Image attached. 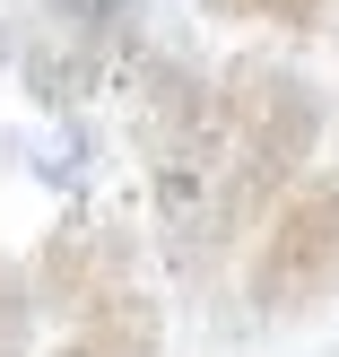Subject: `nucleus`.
Wrapping results in <instances>:
<instances>
[{
    "mask_svg": "<svg viewBox=\"0 0 339 357\" xmlns=\"http://www.w3.org/2000/svg\"><path fill=\"white\" fill-rule=\"evenodd\" d=\"M35 305H52L70 331L87 340H131V349H166V323H157V288L139 279V253L113 218H61L44 236L26 271Z\"/></svg>",
    "mask_w": 339,
    "mask_h": 357,
    "instance_id": "nucleus-2",
    "label": "nucleus"
},
{
    "mask_svg": "<svg viewBox=\"0 0 339 357\" xmlns=\"http://www.w3.org/2000/svg\"><path fill=\"white\" fill-rule=\"evenodd\" d=\"M209 139H218V192H226V227H253L261 209H278L296 183L313 174L322 149V87L296 61H244L218 70L209 87Z\"/></svg>",
    "mask_w": 339,
    "mask_h": 357,
    "instance_id": "nucleus-1",
    "label": "nucleus"
},
{
    "mask_svg": "<svg viewBox=\"0 0 339 357\" xmlns=\"http://www.w3.org/2000/svg\"><path fill=\"white\" fill-rule=\"evenodd\" d=\"M0 357H35V288L9 253H0Z\"/></svg>",
    "mask_w": 339,
    "mask_h": 357,
    "instance_id": "nucleus-6",
    "label": "nucleus"
},
{
    "mask_svg": "<svg viewBox=\"0 0 339 357\" xmlns=\"http://www.w3.org/2000/svg\"><path fill=\"white\" fill-rule=\"evenodd\" d=\"M35 9H44V35H52V44H70L79 61H96L104 79H113V61L131 52L148 0H35Z\"/></svg>",
    "mask_w": 339,
    "mask_h": 357,
    "instance_id": "nucleus-4",
    "label": "nucleus"
},
{
    "mask_svg": "<svg viewBox=\"0 0 339 357\" xmlns=\"http://www.w3.org/2000/svg\"><path fill=\"white\" fill-rule=\"evenodd\" d=\"M0 52H9V35H0Z\"/></svg>",
    "mask_w": 339,
    "mask_h": 357,
    "instance_id": "nucleus-8",
    "label": "nucleus"
},
{
    "mask_svg": "<svg viewBox=\"0 0 339 357\" xmlns=\"http://www.w3.org/2000/svg\"><path fill=\"white\" fill-rule=\"evenodd\" d=\"M52 357H157V349H131V340H87V331H70Z\"/></svg>",
    "mask_w": 339,
    "mask_h": 357,
    "instance_id": "nucleus-7",
    "label": "nucleus"
},
{
    "mask_svg": "<svg viewBox=\"0 0 339 357\" xmlns=\"http://www.w3.org/2000/svg\"><path fill=\"white\" fill-rule=\"evenodd\" d=\"M331 288H339V174L313 166L305 183L261 218L244 296H253L261 323H287V314H313Z\"/></svg>",
    "mask_w": 339,
    "mask_h": 357,
    "instance_id": "nucleus-3",
    "label": "nucleus"
},
{
    "mask_svg": "<svg viewBox=\"0 0 339 357\" xmlns=\"http://www.w3.org/2000/svg\"><path fill=\"white\" fill-rule=\"evenodd\" d=\"M209 17H235V26H278V35H322L331 9L322 0H200Z\"/></svg>",
    "mask_w": 339,
    "mask_h": 357,
    "instance_id": "nucleus-5",
    "label": "nucleus"
}]
</instances>
